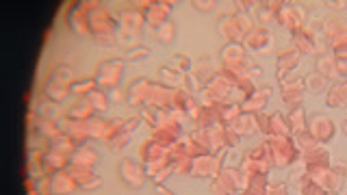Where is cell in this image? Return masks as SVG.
Wrapping results in <instances>:
<instances>
[{"mask_svg": "<svg viewBox=\"0 0 347 195\" xmlns=\"http://www.w3.org/2000/svg\"><path fill=\"white\" fill-rule=\"evenodd\" d=\"M315 134H317V139H321V141H328L332 134H334V124H332L330 120H325V117H317L315 120Z\"/></svg>", "mask_w": 347, "mask_h": 195, "instance_id": "6da1fadb", "label": "cell"}, {"mask_svg": "<svg viewBox=\"0 0 347 195\" xmlns=\"http://www.w3.org/2000/svg\"><path fill=\"white\" fill-rule=\"evenodd\" d=\"M345 100H347L345 87H334L332 89V94L328 96V104H332V106H338V104H343Z\"/></svg>", "mask_w": 347, "mask_h": 195, "instance_id": "7a4b0ae2", "label": "cell"}, {"mask_svg": "<svg viewBox=\"0 0 347 195\" xmlns=\"http://www.w3.org/2000/svg\"><path fill=\"white\" fill-rule=\"evenodd\" d=\"M297 63V54L295 56H289V54H286L284 58H282V63H280V72H286V70H291L293 68V65H295Z\"/></svg>", "mask_w": 347, "mask_h": 195, "instance_id": "3957f363", "label": "cell"}, {"mask_svg": "<svg viewBox=\"0 0 347 195\" xmlns=\"http://www.w3.org/2000/svg\"><path fill=\"white\" fill-rule=\"evenodd\" d=\"M271 124H273V130H276V132H280V134L286 132V130H284V122H282V117H273Z\"/></svg>", "mask_w": 347, "mask_h": 195, "instance_id": "277c9868", "label": "cell"}, {"mask_svg": "<svg viewBox=\"0 0 347 195\" xmlns=\"http://www.w3.org/2000/svg\"><path fill=\"white\" fill-rule=\"evenodd\" d=\"M334 48H336V52L347 50V37H338L336 42H334Z\"/></svg>", "mask_w": 347, "mask_h": 195, "instance_id": "5b68a950", "label": "cell"}, {"mask_svg": "<svg viewBox=\"0 0 347 195\" xmlns=\"http://www.w3.org/2000/svg\"><path fill=\"white\" fill-rule=\"evenodd\" d=\"M293 124H295L297 128H304V115H302V110L293 113Z\"/></svg>", "mask_w": 347, "mask_h": 195, "instance_id": "8992f818", "label": "cell"}, {"mask_svg": "<svg viewBox=\"0 0 347 195\" xmlns=\"http://www.w3.org/2000/svg\"><path fill=\"white\" fill-rule=\"evenodd\" d=\"M306 195H321V191H319L317 184H308L306 186Z\"/></svg>", "mask_w": 347, "mask_h": 195, "instance_id": "52a82bcc", "label": "cell"}, {"mask_svg": "<svg viewBox=\"0 0 347 195\" xmlns=\"http://www.w3.org/2000/svg\"><path fill=\"white\" fill-rule=\"evenodd\" d=\"M310 87L312 89H321L323 87V80H321V78H315V80H310Z\"/></svg>", "mask_w": 347, "mask_h": 195, "instance_id": "ba28073f", "label": "cell"}, {"mask_svg": "<svg viewBox=\"0 0 347 195\" xmlns=\"http://www.w3.org/2000/svg\"><path fill=\"white\" fill-rule=\"evenodd\" d=\"M338 70H341V72H347V61H345V58H341V61H338Z\"/></svg>", "mask_w": 347, "mask_h": 195, "instance_id": "9c48e42d", "label": "cell"}, {"mask_svg": "<svg viewBox=\"0 0 347 195\" xmlns=\"http://www.w3.org/2000/svg\"><path fill=\"white\" fill-rule=\"evenodd\" d=\"M345 132H347V122H345Z\"/></svg>", "mask_w": 347, "mask_h": 195, "instance_id": "30bf717a", "label": "cell"}]
</instances>
